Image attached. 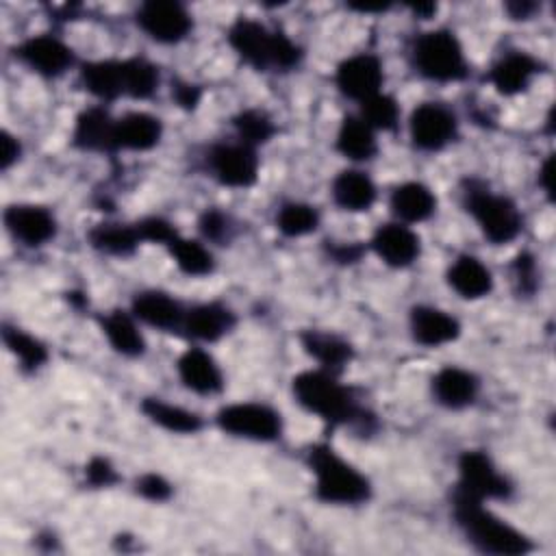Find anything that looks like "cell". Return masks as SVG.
<instances>
[{"instance_id": "cell-27", "label": "cell", "mask_w": 556, "mask_h": 556, "mask_svg": "<svg viewBox=\"0 0 556 556\" xmlns=\"http://www.w3.org/2000/svg\"><path fill=\"white\" fill-rule=\"evenodd\" d=\"M100 330L119 356L137 358L146 352V337L141 332L139 319L130 311L111 308L100 315Z\"/></svg>"}, {"instance_id": "cell-5", "label": "cell", "mask_w": 556, "mask_h": 556, "mask_svg": "<svg viewBox=\"0 0 556 556\" xmlns=\"http://www.w3.org/2000/svg\"><path fill=\"white\" fill-rule=\"evenodd\" d=\"M413 70L432 83H458L469 76V61L458 35L450 28L419 33L410 46Z\"/></svg>"}, {"instance_id": "cell-46", "label": "cell", "mask_w": 556, "mask_h": 556, "mask_svg": "<svg viewBox=\"0 0 556 556\" xmlns=\"http://www.w3.org/2000/svg\"><path fill=\"white\" fill-rule=\"evenodd\" d=\"M361 254H363V245H358V243H337L330 248V256L337 263H348V265L356 263L361 258Z\"/></svg>"}, {"instance_id": "cell-44", "label": "cell", "mask_w": 556, "mask_h": 556, "mask_svg": "<svg viewBox=\"0 0 556 556\" xmlns=\"http://www.w3.org/2000/svg\"><path fill=\"white\" fill-rule=\"evenodd\" d=\"M172 98H174V102H176L180 109L193 111V109L200 104V100H202V91H200L198 85L187 83V80H180V83H176V87L172 89Z\"/></svg>"}, {"instance_id": "cell-12", "label": "cell", "mask_w": 556, "mask_h": 556, "mask_svg": "<svg viewBox=\"0 0 556 556\" xmlns=\"http://www.w3.org/2000/svg\"><path fill=\"white\" fill-rule=\"evenodd\" d=\"M15 59L37 76L59 78L76 63L72 46L50 33H39L22 39L15 46Z\"/></svg>"}, {"instance_id": "cell-13", "label": "cell", "mask_w": 556, "mask_h": 556, "mask_svg": "<svg viewBox=\"0 0 556 556\" xmlns=\"http://www.w3.org/2000/svg\"><path fill=\"white\" fill-rule=\"evenodd\" d=\"M384 65L374 52H354L334 67V87L348 100L363 102L382 91Z\"/></svg>"}, {"instance_id": "cell-41", "label": "cell", "mask_w": 556, "mask_h": 556, "mask_svg": "<svg viewBox=\"0 0 556 556\" xmlns=\"http://www.w3.org/2000/svg\"><path fill=\"white\" fill-rule=\"evenodd\" d=\"M135 489L137 493L148 500V502H167L169 495H172V484L156 471H148V473H141L135 482Z\"/></svg>"}, {"instance_id": "cell-22", "label": "cell", "mask_w": 556, "mask_h": 556, "mask_svg": "<svg viewBox=\"0 0 556 556\" xmlns=\"http://www.w3.org/2000/svg\"><path fill=\"white\" fill-rule=\"evenodd\" d=\"M163 137L161 117L148 111H128L115 117L113 126V150L119 152H148L159 146Z\"/></svg>"}, {"instance_id": "cell-35", "label": "cell", "mask_w": 556, "mask_h": 556, "mask_svg": "<svg viewBox=\"0 0 556 556\" xmlns=\"http://www.w3.org/2000/svg\"><path fill=\"white\" fill-rule=\"evenodd\" d=\"M2 341H4L7 350L15 356L20 367L26 371H35L41 365H46V361H48V348L35 334L26 332L24 328L4 324Z\"/></svg>"}, {"instance_id": "cell-49", "label": "cell", "mask_w": 556, "mask_h": 556, "mask_svg": "<svg viewBox=\"0 0 556 556\" xmlns=\"http://www.w3.org/2000/svg\"><path fill=\"white\" fill-rule=\"evenodd\" d=\"M410 11H413L415 15H419L421 20H428V17H432V13H437V4H432V2L415 4V7H410Z\"/></svg>"}, {"instance_id": "cell-7", "label": "cell", "mask_w": 556, "mask_h": 556, "mask_svg": "<svg viewBox=\"0 0 556 556\" xmlns=\"http://www.w3.org/2000/svg\"><path fill=\"white\" fill-rule=\"evenodd\" d=\"M215 424L222 432L254 443H271L282 434L280 413L263 402L226 404L215 413Z\"/></svg>"}, {"instance_id": "cell-4", "label": "cell", "mask_w": 556, "mask_h": 556, "mask_svg": "<svg viewBox=\"0 0 556 556\" xmlns=\"http://www.w3.org/2000/svg\"><path fill=\"white\" fill-rule=\"evenodd\" d=\"M306 463L319 502L332 506H358L371 497V482L367 476L332 445L315 443L306 454Z\"/></svg>"}, {"instance_id": "cell-34", "label": "cell", "mask_w": 556, "mask_h": 556, "mask_svg": "<svg viewBox=\"0 0 556 556\" xmlns=\"http://www.w3.org/2000/svg\"><path fill=\"white\" fill-rule=\"evenodd\" d=\"M169 256L174 258L176 267L191 276V278H202L208 276L215 269V258L213 252L208 250V245H204V241L198 239H187V237H176L169 245H167Z\"/></svg>"}, {"instance_id": "cell-43", "label": "cell", "mask_w": 556, "mask_h": 556, "mask_svg": "<svg viewBox=\"0 0 556 556\" xmlns=\"http://www.w3.org/2000/svg\"><path fill=\"white\" fill-rule=\"evenodd\" d=\"M513 271H515V280H517L521 291L532 293L536 289V263H534V256H530L528 252H521L515 258V263H513Z\"/></svg>"}, {"instance_id": "cell-31", "label": "cell", "mask_w": 556, "mask_h": 556, "mask_svg": "<svg viewBox=\"0 0 556 556\" xmlns=\"http://www.w3.org/2000/svg\"><path fill=\"white\" fill-rule=\"evenodd\" d=\"M141 413L154 426H159L172 434H195L204 426L202 417L195 410L185 408L174 402H167L163 397H146L141 402Z\"/></svg>"}, {"instance_id": "cell-42", "label": "cell", "mask_w": 556, "mask_h": 556, "mask_svg": "<svg viewBox=\"0 0 556 556\" xmlns=\"http://www.w3.org/2000/svg\"><path fill=\"white\" fill-rule=\"evenodd\" d=\"M85 478L96 489H106L117 482V471L113 463L104 456H93L85 467Z\"/></svg>"}, {"instance_id": "cell-3", "label": "cell", "mask_w": 556, "mask_h": 556, "mask_svg": "<svg viewBox=\"0 0 556 556\" xmlns=\"http://www.w3.org/2000/svg\"><path fill=\"white\" fill-rule=\"evenodd\" d=\"M452 513L467 541L484 554L523 556L534 547L521 530L497 517L493 510L484 508V502L480 500L454 493Z\"/></svg>"}, {"instance_id": "cell-26", "label": "cell", "mask_w": 556, "mask_h": 556, "mask_svg": "<svg viewBox=\"0 0 556 556\" xmlns=\"http://www.w3.org/2000/svg\"><path fill=\"white\" fill-rule=\"evenodd\" d=\"M300 345L317 363L319 369H326L332 374H341L354 356V348L350 345V341H345L343 337L330 330H319V328L302 330Z\"/></svg>"}, {"instance_id": "cell-28", "label": "cell", "mask_w": 556, "mask_h": 556, "mask_svg": "<svg viewBox=\"0 0 556 556\" xmlns=\"http://www.w3.org/2000/svg\"><path fill=\"white\" fill-rule=\"evenodd\" d=\"M445 280L463 300H480L493 291L491 269L473 254L456 256L445 271Z\"/></svg>"}, {"instance_id": "cell-8", "label": "cell", "mask_w": 556, "mask_h": 556, "mask_svg": "<svg viewBox=\"0 0 556 556\" xmlns=\"http://www.w3.org/2000/svg\"><path fill=\"white\" fill-rule=\"evenodd\" d=\"M458 480L454 493L486 502L506 500L513 493L510 480L495 467L491 456L482 450H465L458 456Z\"/></svg>"}, {"instance_id": "cell-9", "label": "cell", "mask_w": 556, "mask_h": 556, "mask_svg": "<svg viewBox=\"0 0 556 556\" xmlns=\"http://www.w3.org/2000/svg\"><path fill=\"white\" fill-rule=\"evenodd\" d=\"M135 22L139 30L161 46H176L193 30L191 11L176 0H148L137 7Z\"/></svg>"}, {"instance_id": "cell-48", "label": "cell", "mask_w": 556, "mask_h": 556, "mask_svg": "<svg viewBox=\"0 0 556 556\" xmlns=\"http://www.w3.org/2000/svg\"><path fill=\"white\" fill-rule=\"evenodd\" d=\"M554 159L552 156H547L545 161H543V165L539 167V187L543 189V193L547 195V198H552V189H554Z\"/></svg>"}, {"instance_id": "cell-40", "label": "cell", "mask_w": 556, "mask_h": 556, "mask_svg": "<svg viewBox=\"0 0 556 556\" xmlns=\"http://www.w3.org/2000/svg\"><path fill=\"white\" fill-rule=\"evenodd\" d=\"M198 228H200L204 241H213V243L228 241L232 235V222L219 208H206L198 219Z\"/></svg>"}, {"instance_id": "cell-14", "label": "cell", "mask_w": 556, "mask_h": 556, "mask_svg": "<svg viewBox=\"0 0 556 556\" xmlns=\"http://www.w3.org/2000/svg\"><path fill=\"white\" fill-rule=\"evenodd\" d=\"M7 232L26 248H41L56 235V217L48 206L33 202L9 204L2 213Z\"/></svg>"}, {"instance_id": "cell-30", "label": "cell", "mask_w": 556, "mask_h": 556, "mask_svg": "<svg viewBox=\"0 0 556 556\" xmlns=\"http://www.w3.org/2000/svg\"><path fill=\"white\" fill-rule=\"evenodd\" d=\"M80 83L96 100L113 102L124 96L122 59H98L80 65Z\"/></svg>"}, {"instance_id": "cell-19", "label": "cell", "mask_w": 556, "mask_h": 556, "mask_svg": "<svg viewBox=\"0 0 556 556\" xmlns=\"http://www.w3.org/2000/svg\"><path fill=\"white\" fill-rule=\"evenodd\" d=\"M176 374L182 387L195 395H215L224 389V371L202 345H191L178 356Z\"/></svg>"}, {"instance_id": "cell-24", "label": "cell", "mask_w": 556, "mask_h": 556, "mask_svg": "<svg viewBox=\"0 0 556 556\" xmlns=\"http://www.w3.org/2000/svg\"><path fill=\"white\" fill-rule=\"evenodd\" d=\"M330 195L341 211L363 213L374 206L378 198V189L367 172L358 167H348L332 178Z\"/></svg>"}, {"instance_id": "cell-6", "label": "cell", "mask_w": 556, "mask_h": 556, "mask_svg": "<svg viewBox=\"0 0 556 556\" xmlns=\"http://www.w3.org/2000/svg\"><path fill=\"white\" fill-rule=\"evenodd\" d=\"M463 206L476 222L482 237L493 245H506L515 241L523 228V217L515 200L489 189L480 180L465 182Z\"/></svg>"}, {"instance_id": "cell-32", "label": "cell", "mask_w": 556, "mask_h": 556, "mask_svg": "<svg viewBox=\"0 0 556 556\" xmlns=\"http://www.w3.org/2000/svg\"><path fill=\"white\" fill-rule=\"evenodd\" d=\"M91 248L106 256L126 258L135 254V250L141 243L139 230L135 224H122V222H102L93 226L87 235Z\"/></svg>"}, {"instance_id": "cell-17", "label": "cell", "mask_w": 556, "mask_h": 556, "mask_svg": "<svg viewBox=\"0 0 556 556\" xmlns=\"http://www.w3.org/2000/svg\"><path fill=\"white\" fill-rule=\"evenodd\" d=\"M185 311L187 306H182L172 293L163 289L137 291L130 302V313L139 319V324L161 332L180 334Z\"/></svg>"}, {"instance_id": "cell-50", "label": "cell", "mask_w": 556, "mask_h": 556, "mask_svg": "<svg viewBox=\"0 0 556 556\" xmlns=\"http://www.w3.org/2000/svg\"><path fill=\"white\" fill-rule=\"evenodd\" d=\"M350 9L358 13H384L389 7L387 4H350Z\"/></svg>"}, {"instance_id": "cell-11", "label": "cell", "mask_w": 556, "mask_h": 556, "mask_svg": "<svg viewBox=\"0 0 556 556\" xmlns=\"http://www.w3.org/2000/svg\"><path fill=\"white\" fill-rule=\"evenodd\" d=\"M408 137L421 152H441L458 137V119L441 102H421L410 111Z\"/></svg>"}, {"instance_id": "cell-45", "label": "cell", "mask_w": 556, "mask_h": 556, "mask_svg": "<svg viewBox=\"0 0 556 556\" xmlns=\"http://www.w3.org/2000/svg\"><path fill=\"white\" fill-rule=\"evenodd\" d=\"M22 154V146L20 139L15 135H11L9 130H2V139H0V167L2 172L11 169Z\"/></svg>"}, {"instance_id": "cell-20", "label": "cell", "mask_w": 556, "mask_h": 556, "mask_svg": "<svg viewBox=\"0 0 556 556\" xmlns=\"http://www.w3.org/2000/svg\"><path fill=\"white\" fill-rule=\"evenodd\" d=\"M408 328L415 343L424 348H441L454 343L463 332L460 321L452 313L432 304L413 306L408 315Z\"/></svg>"}, {"instance_id": "cell-10", "label": "cell", "mask_w": 556, "mask_h": 556, "mask_svg": "<svg viewBox=\"0 0 556 556\" xmlns=\"http://www.w3.org/2000/svg\"><path fill=\"white\" fill-rule=\"evenodd\" d=\"M206 169L215 182L228 189H248L258 180L261 161L254 148L241 141H219L208 148Z\"/></svg>"}, {"instance_id": "cell-23", "label": "cell", "mask_w": 556, "mask_h": 556, "mask_svg": "<svg viewBox=\"0 0 556 556\" xmlns=\"http://www.w3.org/2000/svg\"><path fill=\"white\" fill-rule=\"evenodd\" d=\"M113 126H115V117H111V113L104 106H100V104L87 106L74 119L72 143L85 152L111 154V152H115L113 150Z\"/></svg>"}, {"instance_id": "cell-37", "label": "cell", "mask_w": 556, "mask_h": 556, "mask_svg": "<svg viewBox=\"0 0 556 556\" xmlns=\"http://www.w3.org/2000/svg\"><path fill=\"white\" fill-rule=\"evenodd\" d=\"M276 228L289 239H300L319 228V211L308 202H287L276 213Z\"/></svg>"}, {"instance_id": "cell-25", "label": "cell", "mask_w": 556, "mask_h": 556, "mask_svg": "<svg viewBox=\"0 0 556 556\" xmlns=\"http://www.w3.org/2000/svg\"><path fill=\"white\" fill-rule=\"evenodd\" d=\"M389 208L395 222H402L408 226L421 224L434 215L437 195L428 185L419 180H406L393 187L389 195Z\"/></svg>"}, {"instance_id": "cell-18", "label": "cell", "mask_w": 556, "mask_h": 556, "mask_svg": "<svg viewBox=\"0 0 556 556\" xmlns=\"http://www.w3.org/2000/svg\"><path fill=\"white\" fill-rule=\"evenodd\" d=\"M235 313L224 302H200L185 311L180 334L200 343H215L235 328Z\"/></svg>"}, {"instance_id": "cell-38", "label": "cell", "mask_w": 556, "mask_h": 556, "mask_svg": "<svg viewBox=\"0 0 556 556\" xmlns=\"http://www.w3.org/2000/svg\"><path fill=\"white\" fill-rule=\"evenodd\" d=\"M376 132L378 130H395L400 124V104L393 96L380 91L367 100L361 102V113H358Z\"/></svg>"}, {"instance_id": "cell-15", "label": "cell", "mask_w": 556, "mask_h": 556, "mask_svg": "<svg viewBox=\"0 0 556 556\" xmlns=\"http://www.w3.org/2000/svg\"><path fill=\"white\" fill-rule=\"evenodd\" d=\"M369 248L384 265L393 269L410 267L421 254L419 235L402 222L380 224L369 239Z\"/></svg>"}, {"instance_id": "cell-47", "label": "cell", "mask_w": 556, "mask_h": 556, "mask_svg": "<svg viewBox=\"0 0 556 556\" xmlns=\"http://www.w3.org/2000/svg\"><path fill=\"white\" fill-rule=\"evenodd\" d=\"M506 13L510 15V20H530L541 7L536 2H530V0H515V2H508L506 7Z\"/></svg>"}, {"instance_id": "cell-1", "label": "cell", "mask_w": 556, "mask_h": 556, "mask_svg": "<svg viewBox=\"0 0 556 556\" xmlns=\"http://www.w3.org/2000/svg\"><path fill=\"white\" fill-rule=\"evenodd\" d=\"M230 50L256 72H291L302 63V48L280 28L254 17H237L228 30Z\"/></svg>"}, {"instance_id": "cell-29", "label": "cell", "mask_w": 556, "mask_h": 556, "mask_svg": "<svg viewBox=\"0 0 556 556\" xmlns=\"http://www.w3.org/2000/svg\"><path fill=\"white\" fill-rule=\"evenodd\" d=\"M334 148L352 163L371 161L378 154L376 130L361 115H345L337 128Z\"/></svg>"}, {"instance_id": "cell-2", "label": "cell", "mask_w": 556, "mask_h": 556, "mask_svg": "<svg viewBox=\"0 0 556 556\" xmlns=\"http://www.w3.org/2000/svg\"><path fill=\"white\" fill-rule=\"evenodd\" d=\"M291 393L306 413L319 417L332 428L365 424L371 419L358 404L352 389L339 380V374L319 367L295 374L291 380Z\"/></svg>"}, {"instance_id": "cell-36", "label": "cell", "mask_w": 556, "mask_h": 556, "mask_svg": "<svg viewBox=\"0 0 556 556\" xmlns=\"http://www.w3.org/2000/svg\"><path fill=\"white\" fill-rule=\"evenodd\" d=\"M232 128H235V137L237 141L250 146V148H258L269 143L276 137V122L271 119L269 113L261 111V109H243L232 117Z\"/></svg>"}, {"instance_id": "cell-33", "label": "cell", "mask_w": 556, "mask_h": 556, "mask_svg": "<svg viewBox=\"0 0 556 556\" xmlns=\"http://www.w3.org/2000/svg\"><path fill=\"white\" fill-rule=\"evenodd\" d=\"M159 67L146 56H126L122 59V85L124 98L148 100L159 89Z\"/></svg>"}, {"instance_id": "cell-21", "label": "cell", "mask_w": 556, "mask_h": 556, "mask_svg": "<svg viewBox=\"0 0 556 556\" xmlns=\"http://www.w3.org/2000/svg\"><path fill=\"white\" fill-rule=\"evenodd\" d=\"M430 391L439 406L447 410H463L478 400L480 380L465 367L445 365L432 376Z\"/></svg>"}, {"instance_id": "cell-39", "label": "cell", "mask_w": 556, "mask_h": 556, "mask_svg": "<svg viewBox=\"0 0 556 556\" xmlns=\"http://www.w3.org/2000/svg\"><path fill=\"white\" fill-rule=\"evenodd\" d=\"M135 226L139 230L141 241H148V243H159V245L167 248L178 237V230L174 228V224L161 215H148V217L135 222Z\"/></svg>"}, {"instance_id": "cell-16", "label": "cell", "mask_w": 556, "mask_h": 556, "mask_svg": "<svg viewBox=\"0 0 556 556\" xmlns=\"http://www.w3.org/2000/svg\"><path fill=\"white\" fill-rule=\"evenodd\" d=\"M541 61L526 50L504 52L489 70L491 87L506 98L523 93L541 74Z\"/></svg>"}]
</instances>
